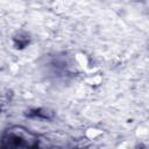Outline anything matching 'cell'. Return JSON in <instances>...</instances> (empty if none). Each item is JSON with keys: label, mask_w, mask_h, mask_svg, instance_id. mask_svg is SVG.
Instances as JSON below:
<instances>
[{"label": "cell", "mask_w": 149, "mask_h": 149, "mask_svg": "<svg viewBox=\"0 0 149 149\" xmlns=\"http://www.w3.org/2000/svg\"><path fill=\"white\" fill-rule=\"evenodd\" d=\"M37 144V136L21 126L6 129L1 137V148H35Z\"/></svg>", "instance_id": "obj_1"}]
</instances>
